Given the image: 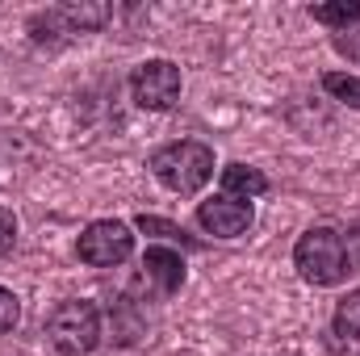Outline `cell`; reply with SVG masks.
Here are the masks:
<instances>
[{
	"mask_svg": "<svg viewBox=\"0 0 360 356\" xmlns=\"http://www.w3.org/2000/svg\"><path fill=\"white\" fill-rule=\"evenodd\" d=\"M293 265L310 285H340L348 276V243L331 227H310L293 248Z\"/></svg>",
	"mask_w": 360,
	"mask_h": 356,
	"instance_id": "1",
	"label": "cell"
},
{
	"mask_svg": "<svg viewBox=\"0 0 360 356\" xmlns=\"http://www.w3.org/2000/svg\"><path fill=\"white\" fill-rule=\"evenodd\" d=\"M151 172H155V180L164 189L188 197V193H197L205 180L214 177V151L205 143H188V139L184 143H168V147H160L151 155Z\"/></svg>",
	"mask_w": 360,
	"mask_h": 356,
	"instance_id": "2",
	"label": "cell"
},
{
	"mask_svg": "<svg viewBox=\"0 0 360 356\" xmlns=\"http://www.w3.org/2000/svg\"><path fill=\"white\" fill-rule=\"evenodd\" d=\"M46 336H51V344L63 356H84L101 340V314H96V306L84 302V298L59 302L51 310V319H46Z\"/></svg>",
	"mask_w": 360,
	"mask_h": 356,
	"instance_id": "3",
	"label": "cell"
},
{
	"mask_svg": "<svg viewBox=\"0 0 360 356\" xmlns=\"http://www.w3.org/2000/svg\"><path fill=\"white\" fill-rule=\"evenodd\" d=\"M76 252H80V260L92 265V268H113V265H122V260L134 252V235H130L126 222H117V218H101V222L84 227Z\"/></svg>",
	"mask_w": 360,
	"mask_h": 356,
	"instance_id": "4",
	"label": "cell"
},
{
	"mask_svg": "<svg viewBox=\"0 0 360 356\" xmlns=\"http://www.w3.org/2000/svg\"><path fill=\"white\" fill-rule=\"evenodd\" d=\"M130 92H134V101H139L143 109L164 113V109H172L180 101V68L168 63V59H147V63L134 68Z\"/></svg>",
	"mask_w": 360,
	"mask_h": 356,
	"instance_id": "5",
	"label": "cell"
},
{
	"mask_svg": "<svg viewBox=\"0 0 360 356\" xmlns=\"http://www.w3.org/2000/svg\"><path fill=\"white\" fill-rule=\"evenodd\" d=\"M197 222L201 231H210L214 239H239L252 227V201H235V197H210L197 205Z\"/></svg>",
	"mask_w": 360,
	"mask_h": 356,
	"instance_id": "6",
	"label": "cell"
},
{
	"mask_svg": "<svg viewBox=\"0 0 360 356\" xmlns=\"http://www.w3.org/2000/svg\"><path fill=\"white\" fill-rule=\"evenodd\" d=\"M143 272H147V281H155L164 293H176L180 285H184V260H180V252H172V248H147Z\"/></svg>",
	"mask_w": 360,
	"mask_h": 356,
	"instance_id": "7",
	"label": "cell"
},
{
	"mask_svg": "<svg viewBox=\"0 0 360 356\" xmlns=\"http://www.w3.org/2000/svg\"><path fill=\"white\" fill-rule=\"evenodd\" d=\"M264 189H269V177L260 168H248V164H226L222 168V197L248 201V197H260Z\"/></svg>",
	"mask_w": 360,
	"mask_h": 356,
	"instance_id": "8",
	"label": "cell"
},
{
	"mask_svg": "<svg viewBox=\"0 0 360 356\" xmlns=\"http://www.w3.org/2000/svg\"><path fill=\"white\" fill-rule=\"evenodd\" d=\"M59 17L68 21V30L72 34H89V30H101L109 17H113V8L109 4H59Z\"/></svg>",
	"mask_w": 360,
	"mask_h": 356,
	"instance_id": "9",
	"label": "cell"
},
{
	"mask_svg": "<svg viewBox=\"0 0 360 356\" xmlns=\"http://www.w3.org/2000/svg\"><path fill=\"white\" fill-rule=\"evenodd\" d=\"M310 17H314V21H323V25H331V30L340 34V30H348V25H356V21H360V0L314 4V8H310Z\"/></svg>",
	"mask_w": 360,
	"mask_h": 356,
	"instance_id": "10",
	"label": "cell"
},
{
	"mask_svg": "<svg viewBox=\"0 0 360 356\" xmlns=\"http://www.w3.org/2000/svg\"><path fill=\"white\" fill-rule=\"evenodd\" d=\"M335 331L344 340H360V289L340 298V306H335Z\"/></svg>",
	"mask_w": 360,
	"mask_h": 356,
	"instance_id": "11",
	"label": "cell"
},
{
	"mask_svg": "<svg viewBox=\"0 0 360 356\" xmlns=\"http://www.w3.org/2000/svg\"><path fill=\"white\" fill-rule=\"evenodd\" d=\"M323 89L331 92L335 101H348L352 109H360V76H344V72H327Z\"/></svg>",
	"mask_w": 360,
	"mask_h": 356,
	"instance_id": "12",
	"label": "cell"
},
{
	"mask_svg": "<svg viewBox=\"0 0 360 356\" xmlns=\"http://www.w3.org/2000/svg\"><path fill=\"white\" fill-rule=\"evenodd\" d=\"M17 319H21V302H17L13 289L0 285V336H8V331L17 327Z\"/></svg>",
	"mask_w": 360,
	"mask_h": 356,
	"instance_id": "13",
	"label": "cell"
},
{
	"mask_svg": "<svg viewBox=\"0 0 360 356\" xmlns=\"http://www.w3.org/2000/svg\"><path fill=\"white\" fill-rule=\"evenodd\" d=\"M335 51H340V55H348L352 63H360V21L335 34Z\"/></svg>",
	"mask_w": 360,
	"mask_h": 356,
	"instance_id": "14",
	"label": "cell"
},
{
	"mask_svg": "<svg viewBox=\"0 0 360 356\" xmlns=\"http://www.w3.org/2000/svg\"><path fill=\"white\" fill-rule=\"evenodd\" d=\"M139 227H143L147 235H164V239H180V243H184V231H180V227H172V222H164V218L143 214V218H139Z\"/></svg>",
	"mask_w": 360,
	"mask_h": 356,
	"instance_id": "15",
	"label": "cell"
},
{
	"mask_svg": "<svg viewBox=\"0 0 360 356\" xmlns=\"http://www.w3.org/2000/svg\"><path fill=\"white\" fill-rule=\"evenodd\" d=\"M13 243H17V218H13V210L0 205V256H8Z\"/></svg>",
	"mask_w": 360,
	"mask_h": 356,
	"instance_id": "16",
	"label": "cell"
}]
</instances>
